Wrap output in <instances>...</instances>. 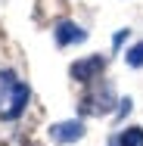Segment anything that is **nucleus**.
<instances>
[{
	"label": "nucleus",
	"mask_w": 143,
	"mask_h": 146,
	"mask_svg": "<svg viewBox=\"0 0 143 146\" xmlns=\"http://www.w3.org/2000/svg\"><path fill=\"white\" fill-rule=\"evenodd\" d=\"M103 68H106V56L93 53V56H87V59H78V62H72L69 75H72L78 84H93V81L100 78V72H103Z\"/></svg>",
	"instance_id": "obj_2"
},
{
	"label": "nucleus",
	"mask_w": 143,
	"mask_h": 146,
	"mask_svg": "<svg viewBox=\"0 0 143 146\" xmlns=\"http://www.w3.org/2000/svg\"><path fill=\"white\" fill-rule=\"evenodd\" d=\"M134 109V103H131V96H124V100H118V112H115V121H124V115Z\"/></svg>",
	"instance_id": "obj_9"
},
{
	"label": "nucleus",
	"mask_w": 143,
	"mask_h": 146,
	"mask_svg": "<svg viewBox=\"0 0 143 146\" xmlns=\"http://www.w3.org/2000/svg\"><path fill=\"white\" fill-rule=\"evenodd\" d=\"M109 146H121V143H118V140H109Z\"/></svg>",
	"instance_id": "obj_11"
},
{
	"label": "nucleus",
	"mask_w": 143,
	"mask_h": 146,
	"mask_svg": "<svg viewBox=\"0 0 143 146\" xmlns=\"http://www.w3.org/2000/svg\"><path fill=\"white\" fill-rule=\"evenodd\" d=\"M50 140L56 146H65V143H78L81 137H84V121L81 118H69V121H56V124H50Z\"/></svg>",
	"instance_id": "obj_3"
},
{
	"label": "nucleus",
	"mask_w": 143,
	"mask_h": 146,
	"mask_svg": "<svg viewBox=\"0 0 143 146\" xmlns=\"http://www.w3.org/2000/svg\"><path fill=\"white\" fill-rule=\"evenodd\" d=\"M124 59H128L131 68H140V65H143V40H140V44H134V47L124 53Z\"/></svg>",
	"instance_id": "obj_8"
},
{
	"label": "nucleus",
	"mask_w": 143,
	"mask_h": 146,
	"mask_svg": "<svg viewBox=\"0 0 143 146\" xmlns=\"http://www.w3.org/2000/svg\"><path fill=\"white\" fill-rule=\"evenodd\" d=\"M128 34H131V31H128V28H121V31H115V37H112V47H115V50H118V47H121V44H124V40H128Z\"/></svg>",
	"instance_id": "obj_10"
},
{
	"label": "nucleus",
	"mask_w": 143,
	"mask_h": 146,
	"mask_svg": "<svg viewBox=\"0 0 143 146\" xmlns=\"http://www.w3.org/2000/svg\"><path fill=\"white\" fill-rule=\"evenodd\" d=\"M28 96H31V90L25 81H19L16 87H13V93H9V100H6V109L0 112V118L3 121H16V118L25 112V106H28Z\"/></svg>",
	"instance_id": "obj_4"
},
{
	"label": "nucleus",
	"mask_w": 143,
	"mask_h": 146,
	"mask_svg": "<svg viewBox=\"0 0 143 146\" xmlns=\"http://www.w3.org/2000/svg\"><path fill=\"white\" fill-rule=\"evenodd\" d=\"M118 143L121 146H143V127H124Z\"/></svg>",
	"instance_id": "obj_7"
},
{
	"label": "nucleus",
	"mask_w": 143,
	"mask_h": 146,
	"mask_svg": "<svg viewBox=\"0 0 143 146\" xmlns=\"http://www.w3.org/2000/svg\"><path fill=\"white\" fill-rule=\"evenodd\" d=\"M16 84H19V81H16V72H13V68H3V72H0V106H6V100H9L6 93H13Z\"/></svg>",
	"instance_id": "obj_6"
},
{
	"label": "nucleus",
	"mask_w": 143,
	"mask_h": 146,
	"mask_svg": "<svg viewBox=\"0 0 143 146\" xmlns=\"http://www.w3.org/2000/svg\"><path fill=\"white\" fill-rule=\"evenodd\" d=\"M53 40H56L59 47L84 44V40H87V31L81 28V25H75V22H69V19H62V22H56V28H53Z\"/></svg>",
	"instance_id": "obj_5"
},
{
	"label": "nucleus",
	"mask_w": 143,
	"mask_h": 146,
	"mask_svg": "<svg viewBox=\"0 0 143 146\" xmlns=\"http://www.w3.org/2000/svg\"><path fill=\"white\" fill-rule=\"evenodd\" d=\"M112 106H118L115 90H112L109 81H103L100 87H93L84 100H81V115H109Z\"/></svg>",
	"instance_id": "obj_1"
}]
</instances>
